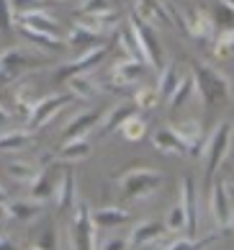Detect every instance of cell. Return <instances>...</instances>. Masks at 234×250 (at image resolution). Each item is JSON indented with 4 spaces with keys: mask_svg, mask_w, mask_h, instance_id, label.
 <instances>
[{
    "mask_svg": "<svg viewBox=\"0 0 234 250\" xmlns=\"http://www.w3.org/2000/svg\"><path fill=\"white\" fill-rule=\"evenodd\" d=\"M191 78H193V85H195V90H198V96L206 106H216V104L232 101V83L219 70L209 67V64H201V62H193Z\"/></svg>",
    "mask_w": 234,
    "mask_h": 250,
    "instance_id": "6da1fadb",
    "label": "cell"
},
{
    "mask_svg": "<svg viewBox=\"0 0 234 250\" xmlns=\"http://www.w3.org/2000/svg\"><path fill=\"white\" fill-rule=\"evenodd\" d=\"M232 134L234 129L232 124L221 122L214 132L203 140V147H201V155H203V163H206V181H214V173L219 170V165L227 160V155L232 150Z\"/></svg>",
    "mask_w": 234,
    "mask_h": 250,
    "instance_id": "7a4b0ae2",
    "label": "cell"
},
{
    "mask_svg": "<svg viewBox=\"0 0 234 250\" xmlns=\"http://www.w3.org/2000/svg\"><path fill=\"white\" fill-rule=\"evenodd\" d=\"M116 183H118V188H121V193H124L126 199H147V196H152V193L160 188V183H162V173H157V170H152V168H129V170H124L116 178Z\"/></svg>",
    "mask_w": 234,
    "mask_h": 250,
    "instance_id": "3957f363",
    "label": "cell"
},
{
    "mask_svg": "<svg viewBox=\"0 0 234 250\" xmlns=\"http://www.w3.org/2000/svg\"><path fill=\"white\" fill-rule=\"evenodd\" d=\"M96 229L98 227L90 219V207L85 201H80L70 222V250H98Z\"/></svg>",
    "mask_w": 234,
    "mask_h": 250,
    "instance_id": "277c9868",
    "label": "cell"
},
{
    "mask_svg": "<svg viewBox=\"0 0 234 250\" xmlns=\"http://www.w3.org/2000/svg\"><path fill=\"white\" fill-rule=\"evenodd\" d=\"M209 211L216 227L229 232L234 227V199L227 186V181H211V193H209Z\"/></svg>",
    "mask_w": 234,
    "mask_h": 250,
    "instance_id": "5b68a950",
    "label": "cell"
},
{
    "mask_svg": "<svg viewBox=\"0 0 234 250\" xmlns=\"http://www.w3.org/2000/svg\"><path fill=\"white\" fill-rule=\"evenodd\" d=\"M108 54V44H100V47H93V49H85L80 57H75L70 62H62L57 70H54V80L57 83H67L72 75H82V72H90L98 67V62L106 60Z\"/></svg>",
    "mask_w": 234,
    "mask_h": 250,
    "instance_id": "8992f818",
    "label": "cell"
},
{
    "mask_svg": "<svg viewBox=\"0 0 234 250\" xmlns=\"http://www.w3.org/2000/svg\"><path fill=\"white\" fill-rule=\"evenodd\" d=\"M126 23H129V29H132V34L136 36L139 49L144 54V62L147 64H160L162 62V47H160V39H157V34H155V26L142 21L136 13L129 16Z\"/></svg>",
    "mask_w": 234,
    "mask_h": 250,
    "instance_id": "52a82bcc",
    "label": "cell"
},
{
    "mask_svg": "<svg viewBox=\"0 0 234 250\" xmlns=\"http://www.w3.org/2000/svg\"><path fill=\"white\" fill-rule=\"evenodd\" d=\"M70 101H72L70 93L44 96V98H39V101H34V108H31L29 119H26V124H29L31 129H41V126H46V124H49L64 106L70 104Z\"/></svg>",
    "mask_w": 234,
    "mask_h": 250,
    "instance_id": "ba28073f",
    "label": "cell"
},
{
    "mask_svg": "<svg viewBox=\"0 0 234 250\" xmlns=\"http://www.w3.org/2000/svg\"><path fill=\"white\" fill-rule=\"evenodd\" d=\"M36 67V60L34 54L23 52V49H5L0 54V88L5 83H13L23 75L26 70Z\"/></svg>",
    "mask_w": 234,
    "mask_h": 250,
    "instance_id": "9c48e42d",
    "label": "cell"
},
{
    "mask_svg": "<svg viewBox=\"0 0 234 250\" xmlns=\"http://www.w3.org/2000/svg\"><path fill=\"white\" fill-rule=\"evenodd\" d=\"M180 23H183V29L188 31L193 39H198V42H211L214 34H216L214 18L206 13L203 8H191V11L180 13Z\"/></svg>",
    "mask_w": 234,
    "mask_h": 250,
    "instance_id": "30bf717a",
    "label": "cell"
},
{
    "mask_svg": "<svg viewBox=\"0 0 234 250\" xmlns=\"http://www.w3.org/2000/svg\"><path fill=\"white\" fill-rule=\"evenodd\" d=\"M170 129L183 140V145L188 147V155H201V147H203V122L201 119H183V122H175L170 124Z\"/></svg>",
    "mask_w": 234,
    "mask_h": 250,
    "instance_id": "8fae6325",
    "label": "cell"
},
{
    "mask_svg": "<svg viewBox=\"0 0 234 250\" xmlns=\"http://www.w3.org/2000/svg\"><path fill=\"white\" fill-rule=\"evenodd\" d=\"M167 232L165 229V222H157V219H144V222H136V225L132 227V232H129L126 243L129 248H144V245H152L157 243L162 235Z\"/></svg>",
    "mask_w": 234,
    "mask_h": 250,
    "instance_id": "7c38bea8",
    "label": "cell"
},
{
    "mask_svg": "<svg viewBox=\"0 0 234 250\" xmlns=\"http://www.w3.org/2000/svg\"><path fill=\"white\" fill-rule=\"evenodd\" d=\"M62 168H64V165H59V163L44 165V168H41L39 173H36V178L31 181V199H39V201H46V199H52L54 183L59 181V175H62Z\"/></svg>",
    "mask_w": 234,
    "mask_h": 250,
    "instance_id": "4fadbf2b",
    "label": "cell"
},
{
    "mask_svg": "<svg viewBox=\"0 0 234 250\" xmlns=\"http://www.w3.org/2000/svg\"><path fill=\"white\" fill-rule=\"evenodd\" d=\"M180 207L188 217V235H195L198 232V188H195L191 175L180 183Z\"/></svg>",
    "mask_w": 234,
    "mask_h": 250,
    "instance_id": "5bb4252c",
    "label": "cell"
},
{
    "mask_svg": "<svg viewBox=\"0 0 234 250\" xmlns=\"http://www.w3.org/2000/svg\"><path fill=\"white\" fill-rule=\"evenodd\" d=\"M144 75V62H139V60H132V57H126V60H118L114 64V70H111V78H114V83L118 88H129V85H134V83H139Z\"/></svg>",
    "mask_w": 234,
    "mask_h": 250,
    "instance_id": "9a60e30c",
    "label": "cell"
},
{
    "mask_svg": "<svg viewBox=\"0 0 234 250\" xmlns=\"http://www.w3.org/2000/svg\"><path fill=\"white\" fill-rule=\"evenodd\" d=\"M44 211V201L39 199H16V201H5V217H11L16 222H31Z\"/></svg>",
    "mask_w": 234,
    "mask_h": 250,
    "instance_id": "2e32d148",
    "label": "cell"
},
{
    "mask_svg": "<svg viewBox=\"0 0 234 250\" xmlns=\"http://www.w3.org/2000/svg\"><path fill=\"white\" fill-rule=\"evenodd\" d=\"M100 116H103V111H82V114L78 116H72L70 119V124L64 126V140H75V137H88L93 129L98 126L100 122Z\"/></svg>",
    "mask_w": 234,
    "mask_h": 250,
    "instance_id": "e0dca14e",
    "label": "cell"
},
{
    "mask_svg": "<svg viewBox=\"0 0 234 250\" xmlns=\"http://www.w3.org/2000/svg\"><path fill=\"white\" fill-rule=\"evenodd\" d=\"M90 219L96 227L111 229V227H121L126 222H132V211L124 207H100L96 211H90Z\"/></svg>",
    "mask_w": 234,
    "mask_h": 250,
    "instance_id": "ac0fdd59",
    "label": "cell"
},
{
    "mask_svg": "<svg viewBox=\"0 0 234 250\" xmlns=\"http://www.w3.org/2000/svg\"><path fill=\"white\" fill-rule=\"evenodd\" d=\"M136 114V106L134 104H121V106H116V108H111V111H106V114L100 116V122H98V134L100 137H106V134H111V132H118V126L126 122L129 116H134Z\"/></svg>",
    "mask_w": 234,
    "mask_h": 250,
    "instance_id": "d6986e66",
    "label": "cell"
},
{
    "mask_svg": "<svg viewBox=\"0 0 234 250\" xmlns=\"http://www.w3.org/2000/svg\"><path fill=\"white\" fill-rule=\"evenodd\" d=\"M152 147L162 155H188V147L177 137L170 126H162L152 134Z\"/></svg>",
    "mask_w": 234,
    "mask_h": 250,
    "instance_id": "ffe728a7",
    "label": "cell"
},
{
    "mask_svg": "<svg viewBox=\"0 0 234 250\" xmlns=\"http://www.w3.org/2000/svg\"><path fill=\"white\" fill-rule=\"evenodd\" d=\"M16 26H21V29H31V31L54 34V36H57V31H59L57 18H52L49 13H44V11H34V13L16 16Z\"/></svg>",
    "mask_w": 234,
    "mask_h": 250,
    "instance_id": "44dd1931",
    "label": "cell"
},
{
    "mask_svg": "<svg viewBox=\"0 0 234 250\" xmlns=\"http://www.w3.org/2000/svg\"><path fill=\"white\" fill-rule=\"evenodd\" d=\"M52 199H54V204H57V209H62V211L72 207V201H75V173L67 168V165L62 168L59 181L54 183Z\"/></svg>",
    "mask_w": 234,
    "mask_h": 250,
    "instance_id": "7402d4cb",
    "label": "cell"
},
{
    "mask_svg": "<svg viewBox=\"0 0 234 250\" xmlns=\"http://www.w3.org/2000/svg\"><path fill=\"white\" fill-rule=\"evenodd\" d=\"M142 21H147L149 26L155 23H170V13L160 0H134V11Z\"/></svg>",
    "mask_w": 234,
    "mask_h": 250,
    "instance_id": "603a6c76",
    "label": "cell"
},
{
    "mask_svg": "<svg viewBox=\"0 0 234 250\" xmlns=\"http://www.w3.org/2000/svg\"><path fill=\"white\" fill-rule=\"evenodd\" d=\"M64 44L72 47V49H82V52H85V49H93V47H100V44H106V42H103V36L93 34L90 29H85V26L75 23L70 29V34H67V39H64Z\"/></svg>",
    "mask_w": 234,
    "mask_h": 250,
    "instance_id": "cb8c5ba5",
    "label": "cell"
},
{
    "mask_svg": "<svg viewBox=\"0 0 234 250\" xmlns=\"http://www.w3.org/2000/svg\"><path fill=\"white\" fill-rule=\"evenodd\" d=\"M90 152H93V145L88 142V137H75V140H64V145L59 147V160L78 163V160H85Z\"/></svg>",
    "mask_w": 234,
    "mask_h": 250,
    "instance_id": "d4e9b609",
    "label": "cell"
},
{
    "mask_svg": "<svg viewBox=\"0 0 234 250\" xmlns=\"http://www.w3.org/2000/svg\"><path fill=\"white\" fill-rule=\"evenodd\" d=\"M29 145H34V134L23 132V129H13V132L0 134V152H21Z\"/></svg>",
    "mask_w": 234,
    "mask_h": 250,
    "instance_id": "484cf974",
    "label": "cell"
},
{
    "mask_svg": "<svg viewBox=\"0 0 234 250\" xmlns=\"http://www.w3.org/2000/svg\"><path fill=\"white\" fill-rule=\"evenodd\" d=\"M18 31H21L26 39L34 44V47H39V49H44V52H59V49L67 47V44H64V39H59V36H54V34L31 31V29H21V26H18Z\"/></svg>",
    "mask_w": 234,
    "mask_h": 250,
    "instance_id": "4316f807",
    "label": "cell"
},
{
    "mask_svg": "<svg viewBox=\"0 0 234 250\" xmlns=\"http://www.w3.org/2000/svg\"><path fill=\"white\" fill-rule=\"evenodd\" d=\"M211 49L216 60H234V29H221L219 34H214Z\"/></svg>",
    "mask_w": 234,
    "mask_h": 250,
    "instance_id": "83f0119b",
    "label": "cell"
},
{
    "mask_svg": "<svg viewBox=\"0 0 234 250\" xmlns=\"http://www.w3.org/2000/svg\"><path fill=\"white\" fill-rule=\"evenodd\" d=\"M34 108V93H31V85H18L13 90V116H18L21 122H26Z\"/></svg>",
    "mask_w": 234,
    "mask_h": 250,
    "instance_id": "f1b7e54d",
    "label": "cell"
},
{
    "mask_svg": "<svg viewBox=\"0 0 234 250\" xmlns=\"http://www.w3.org/2000/svg\"><path fill=\"white\" fill-rule=\"evenodd\" d=\"M64 85L70 88V96L72 98H82V101L93 98V96H96V90H98V85L88 78V72H82V75H72L67 83H64Z\"/></svg>",
    "mask_w": 234,
    "mask_h": 250,
    "instance_id": "f546056e",
    "label": "cell"
},
{
    "mask_svg": "<svg viewBox=\"0 0 234 250\" xmlns=\"http://www.w3.org/2000/svg\"><path fill=\"white\" fill-rule=\"evenodd\" d=\"M39 170H41V165L34 163V160H13L8 165V175L18 183H31Z\"/></svg>",
    "mask_w": 234,
    "mask_h": 250,
    "instance_id": "4dcf8cb0",
    "label": "cell"
},
{
    "mask_svg": "<svg viewBox=\"0 0 234 250\" xmlns=\"http://www.w3.org/2000/svg\"><path fill=\"white\" fill-rule=\"evenodd\" d=\"M180 70H177V64H167V67H162L160 78H157V93H160V98H170V93L177 88V83H180Z\"/></svg>",
    "mask_w": 234,
    "mask_h": 250,
    "instance_id": "1f68e13d",
    "label": "cell"
},
{
    "mask_svg": "<svg viewBox=\"0 0 234 250\" xmlns=\"http://www.w3.org/2000/svg\"><path fill=\"white\" fill-rule=\"evenodd\" d=\"M118 134L124 137L126 142H139L147 134V122L139 114H134V116H129L126 122L118 126Z\"/></svg>",
    "mask_w": 234,
    "mask_h": 250,
    "instance_id": "d6a6232c",
    "label": "cell"
},
{
    "mask_svg": "<svg viewBox=\"0 0 234 250\" xmlns=\"http://www.w3.org/2000/svg\"><path fill=\"white\" fill-rule=\"evenodd\" d=\"M118 44H121V49H124L132 60L144 62V54H142V49H139V42H136V36L132 34V29H129V23L126 26H118Z\"/></svg>",
    "mask_w": 234,
    "mask_h": 250,
    "instance_id": "836d02e7",
    "label": "cell"
},
{
    "mask_svg": "<svg viewBox=\"0 0 234 250\" xmlns=\"http://www.w3.org/2000/svg\"><path fill=\"white\" fill-rule=\"evenodd\" d=\"M195 90V85H193V78L191 75H183L180 78V83H177V88L170 93V98H167V104H170V108L173 111H177L180 106H185V101H188V96Z\"/></svg>",
    "mask_w": 234,
    "mask_h": 250,
    "instance_id": "e575fe53",
    "label": "cell"
},
{
    "mask_svg": "<svg viewBox=\"0 0 234 250\" xmlns=\"http://www.w3.org/2000/svg\"><path fill=\"white\" fill-rule=\"evenodd\" d=\"M134 106H136V111H152V108H157V106H160V93H157V88H149V85L136 88Z\"/></svg>",
    "mask_w": 234,
    "mask_h": 250,
    "instance_id": "d590c367",
    "label": "cell"
},
{
    "mask_svg": "<svg viewBox=\"0 0 234 250\" xmlns=\"http://www.w3.org/2000/svg\"><path fill=\"white\" fill-rule=\"evenodd\" d=\"M165 229H167V232H180V229H188V217H185V209L180 207V201H175L173 209L167 211Z\"/></svg>",
    "mask_w": 234,
    "mask_h": 250,
    "instance_id": "8d00e7d4",
    "label": "cell"
},
{
    "mask_svg": "<svg viewBox=\"0 0 234 250\" xmlns=\"http://www.w3.org/2000/svg\"><path fill=\"white\" fill-rule=\"evenodd\" d=\"M214 26L221 31V29H234V8L227 3V0H219L216 11H214Z\"/></svg>",
    "mask_w": 234,
    "mask_h": 250,
    "instance_id": "74e56055",
    "label": "cell"
},
{
    "mask_svg": "<svg viewBox=\"0 0 234 250\" xmlns=\"http://www.w3.org/2000/svg\"><path fill=\"white\" fill-rule=\"evenodd\" d=\"M114 11L111 0H82L78 8V16H106Z\"/></svg>",
    "mask_w": 234,
    "mask_h": 250,
    "instance_id": "f35d334b",
    "label": "cell"
},
{
    "mask_svg": "<svg viewBox=\"0 0 234 250\" xmlns=\"http://www.w3.org/2000/svg\"><path fill=\"white\" fill-rule=\"evenodd\" d=\"M8 3H11V11H13V16H23V13L44 11L46 3H52V0H8Z\"/></svg>",
    "mask_w": 234,
    "mask_h": 250,
    "instance_id": "ab89813d",
    "label": "cell"
},
{
    "mask_svg": "<svg viewBox=\"0 0 234 250\" xmlns=\"http://www.w3.org/2000/svg\"><path fill=\"white\" fill-rule=\"evenodd\" d=\"M16 26V18L11 11V3L8 0H0V34H11Z\"/></svg>",
    "mask_w": 234,
    "mask_h": 250,
    "instance_id": "60d3db41",
    "label": "cell"
},
{
    "mask_svg": "<svg viewBox=\"0 0 234 250\" xmlns=\"http://www.w3.org/2000/svg\"><path fill=\"white\" fill-rule=\"evenodd\" d=\"M103 250H132V248H129V243L124 237H111V240H106Z\"/></svg>",
    "mask_w": 234,
    "mask_h": 250,
    "instance_id": "b9f144b4",
    "label": "cell"
},
{
    "mask_svg": "<svg viewBox=\"0 0 234 250\" xmlns=\"http://www.w3.org/2000/svg\"><path fill=\"white\" fill-rule=\"evenodd\" d=\"M36 245L44 248V250H54V245H57V237H54V232H44V237H41Z\"/></svg>",
    "mask_w": 234,
    "mask_h": 250,
    "instance_id": "7bdbcfd3",
    "label": "cell"
},
{
    "mask_svg": "<svg viewBox=\"0 0 234 250\" xmlns=\"http://www.w3.org/2000/svg\"><path fill=\"white\" fill-rule=\"evenodd\" d=\"M13 111L11 108H8V106H3V104H0V129H3V126H8V124H11L13 122Z\"/></svg>",
    "mask_w": 234,
    "mask_h": 250,
    "instance_id": "ee69618b",
    "label": "cell"
},
{
    "mask_svg": "<svg viewBox=\"0 0 234 250\" xmlns=\"http://www.w3.org/2000/svg\"><path fill=\"white\" fill-rule=\"evenodd\" d=\"M0 250H16V243L11 237H0Z\"/></svg>",
    "mask_w": 234,
    "mask_h": 250,
    "instance_id": "f6af8a7d",
    "label": "cell"
},
{
    "mask_svg": "<svg viewBox=\"0 0 234 250\" xmlns=\"http://www.w3.org/2000/svg\"><path fill=\"white\" fill-rule=\"evenodd\" d=\"M8 201V191H5V186H0V204H5Z\"/></svg>",
    "mask_w": 234,
    "mask_h": 250,
    "instance_id": "bcb514c9",
    "label": "cell"
},
{
    "mask_svg": "<svg viewBox=\"0 0 234 250\" xmlns=\"http://www.w3.org/2000/svg\"><path fill=\"white\" fill-rule=\"evenodd\" d=\"M29 250H44V248H39V245H34V248H29Z\"/></svg>",
    "mask_w": 234,
    "mask_h": 250,
    "instance_id": "7dc6e473",
    "label": "cell"
},
{
    "mask_svg": "<svg viewBox=\"0 0 234 250\" xmlns=\"http://www.w3.org/2000/svg\"><path fill=\"white\" fill-rule=\"evenodd\" d=\"M227 3H229V5H232V8H234V0H227Z\"/></svg>",
    "mask_w": 234,
    "mask_h": 250,
    "instance_id": "c3c4849f",
    "label": "cell"
},
{
    "mask_svg": "<svg viewBox=\"0 0 234 250\" xmlns=\"http://www.w3.org/2000/svg\"><path fill=\"white\" fill-rule=\"evenodd\" d=\"M232 140H234V134H232Z\"/></svg>",
    "mask_w": 234,
    "mask_h": 250,
    "instance_id": "681fc988",
    "label": "cell"
}]
</instances>
